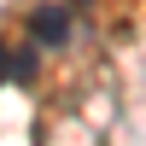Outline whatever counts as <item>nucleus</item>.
<instances>
[{"label":"nucleus","mask_w":146,"mask_h":146,"mask_svg":"<svg viewBox=\"0 0 146 146\" xmlns=\"http://www.w3.org/2000/svg\"><path fill=\"white\" fill-rule=\"evenodd\" d=\"M35 70H41V58H35V47H23V53H12V76L6 82H35Z\"/></svg>","instance_id":"f03ea898"},{"label":"nucleus","mask_w":146,"mask_h":146,"mask_svg":"<svg viewBox=\"0 0 146 146\" xmlns=\"http://www.w3.org/2000/svg\"><path fill=\"white\" fill-rule=\"evenodd\" d=\"M29 35H35V47H64V41H70V12L58 6V0L35 6V12H29Z\"/></svg>","instance_id":"f257e3e1"},{"label":"nucleus","mask_w":146,"mask_h":146,"mask_svg":"<svg viewBox=\"0 0 146 146\" xmlns=\"http://www.w3.org/2000/svg\"><path fill=\"white\" fill-rule=\"evenodd\" d=\"M6 76H12V47L0 41V82H6Z\"/></svg>","instance_id":"7ed1b4c3"}]
</instances>
